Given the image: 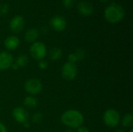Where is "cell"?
<instances>
[{
	"label": "cell",
	"instance_id": "cell-16",
	"mask_svg": "<svg viewBox=\"0 0 133 132\" xmlns=\"http://www.w3.org/2000/svg\"><path fill=\"white\" fill-rule=\"evenodd\" d=\"M122 124L125 128H132L133 125V116L132 114H126L122 120Z\"/></svg>",
	"mask_w": 133,
	"mask_h": 132
},
{
	"label": "cell",
	"instance_id": "cell-6",
	"mask_svg": "<svg viewBox=\"0 0 133 132\" xmlns=\"http://www.w3.org/2000/svg\"><path fill=\"white\" fill-rule=\"evenodd\" d=\"M77 66L74 63L66 62L62 67V76L67 81L73 80L77 75Z\"/></svg>",
	"mask_w": 133,
	"mask_h": 132
},
{
	"label": "cell",
	"instance_id": "cell-17",
	"mask_svg": "<svg viewBox=\"0 0 133 132\" xmlns=\"http://www.w3.org/2000/svg\"><path fill=\"white\" fill-rule=\"evenodd\" d=\"M18 66L19 68L21 67V68H23L25 66H26V65L28 64V58L26 55L25 54H21V55H19L16 60V62H15Z\"/></svg>",
	"mask_w": 133,
	"mask_h": 132
},
{
	"label": "cell",
	"instance_id": "cell-9",
	"mask_svg": "<svg viewBox=\"0 0 133 132\" xmlns=\"http://www.w3.org/2000/svg\"><path fill=\"white\" fill-rule=\"evenodd\" d=\"M12 114L14 120L19 124H24L25 122L28 121V118H29L28 112L23 107H18L14 108L12 112Z\"/></svg>",
	"mask_w": 133,
	"mask_h": 132
},
{
	"label": "cell",
	"instance_id": "cell-30",
	"mask_svg": "<svg viewBox=\"0 0 133 132\" xmlns=\"http://www.w3.org/2000/svg\"><path fill=\"white\" fill-rule=\"evenodd\" d=\"M116 132H125L124 131H122V130H118V131H117Z\"/></svg>",
	"mask_w": 133,
	"mask_h": 132
},
{
	"label": "cell",
	"instance_id": "cell-28",
	"mask_svg": "<svg viewBox=\"0 0 133 132\" xmlns=\"http://www.w3.org/2000/svg\"><path fill=\"white\" fill-rule=\"evenodd\" d=\"M64 132H75L74 131H72V130H70V129H69V130H66V131H65Z\"/></svg>",
	"mask_w": 133,
	"mask_h": 132
},
{
	"label": "cell",
	"instance_id": "cell-23",
	"mask_svg": "<svg viewBox=\"0 0 133 132\" xmlns=\"http://www.w3.org/2000/svg\"><path fill=\"white\" fill-rule=\"evenodd\" d=\"M68 60H69V62L74 63V64H76V62L78 61H77V58H76V55H75L74 53H72V54H70L69 55Z\"/></svg>",
	"mask_w": 133,
	"mask_h": 132
},
{
	"label": "cell",
	"instance_id": "cell-3",
	"mask_svg": "<svg viewBox=\"0 0 133 132\" xmlns=\"http://www.w3.org/2000/svg\"><path fill=\"white\" fill-rule=\"evenodd\" d=\"M103 121L108 127L115 128L120 123V114L115 109H108L103 115Z\"/></svg>",
	"mask_w": 133,
	"mask_h": 132
},
{
	"label": "cell",
	"instance_id": "cell-12",
	"mask_svg": "<svg viewBox=\"0 0 133 132\" xmlns=\"http://www.w3.org/2000/svg\"><path fill=\"white\" fill-rule=\"evenodd\" d=\"M19 45V40L16 36H9L5 38L4 41L5 47L9 51H13L16 49Z\"/></svg>",
	"mask_w": 133,
	"mask_h": 132
},
{
	"label": "cell",
	"instance_id": "cell-18",
	"mask_svg": "<svg viewBox=\"0 0 133 132\" xmlns=\"http://www.w3.org/2000/svg\"><path fill=\"white\" fill-rule=\"evenodd\" d=\"M76 58H77V61H80V60H83L85 57V51L83 50V49H77L75 52H74Z\"/></svg>",
	"mask_w": 133,
	"mask_h": 132
},
{
	"label": "cell",
	"instance_id": "cell-22",
	"mask_svg": "<svg viewBox=\"0 0 133 132\" xmlns=\"http://www.w3.org/2000/svg\"><path fill=\"white\" fill-rule=\"evenodd\" d=\"M38 67L42 69V70H44L48 68V62L44 60H41L38 63Z\"/></svg>",
	"mask_w": 133,
	"mask_h": 132
},
{
	"label": "cell",
	"instance_id": "cell-13",
	"mask_svg": "<svg viewBox=\"0 0 133 132\" xmlns=\"http://www.w3.org/2000/svg\"><path fill=\"white\" fill-rule=\"evenodd\" d=\"M39 33L38 30L35 28H30L27 30V31L25 33V40L29 43H34L36 40L38 38Z\"/></svg>",
	"mask_w": 133,
	"mask_h": 132
},
{
	"label": "cell",
	"instance_id": "cell-5",
	"mask_svg": "<svg viewBox=\"0 0 133 132\" xmlns=\"http://www.w3.org/2000/svg\"><path fill=\"white\" fill-rule=\"evenodd\" d=\"M41 82L37 79H30L24 83V89L30 95H37L42 90Z\"/></svg>",
	"mask_w": 133,
	"mask_h": 132
},
{
	"label": "cell",
	"instance_id": "cell-26",
	"mask_svg": "<svg viewBox=\"0 0 133 132\" xmlns=\"http://www.w3.org/2000/svg\"><path fill=\"white\" fill-rule=\"evenodd\" d=\"M10 68H12V69H14V70H17V69L19 68V66H18L16 63H12Z\"/></svg>",
	"mask_w": 133,
	"mask_h": 132
},
{
	"label": "cell",
	"instance_id": "cell-7",
	"mask_svg": "<svg viewBox=\"0 0 133 132\" xmlns=\"http://www.w3.org/2000/svg\"><path fill=\"white\" fill-rule=\"evenodd\" d=\"M25 25L24 19L20 15H16L14 17L12 18V19L9 22V28L12 30V32L18 33L21 32Z\"/></svg>",
	"mask_w": 133,
	"mask_h": 132
},
{
	"label": "cell",
	"instance_id": "cell-8",
	"mask_svg": "<svg viewBox=\"0 0 133 132\" xmlns=\"http://www.w3.org/2000/svg\"><path fill=\"white\" fill-rule=\"evenodd\" d=\"M49 23L51 27L57 32H62L66 28V20L61 16H53L50 19Z\"/></svg>",
	"mask_w": 133,
	"mask_h": 132
},
{
	"label": "cell",
	"instance_id": "cell-31",
	"mask_svg": "<svg viewBox=\"0 0 133 132\" xmlns=\"http://www.w3.org/2000/svg\"><path fill=\"white\" fill-rule=\"evenodd\" d=\"M129 132H133V130H132V129H131V130L129 131Z\"/></svg>",
	"mask_w": 133,
	"mask_h": 132
},
{
	"label": "cell",
	"instance_id": "cell-15",
	"mask_svg": "<svg viewBox=\"0 0 133 132\" xmlns=\"http://www.w3.org/2000/svg\"><path fill=\"white\" fill-rule=\"evenodd\" d=\"M23 104L25 107L33 109L37 106V100L35 97L31 96H26L23 100Z\"/></svg>",
	"mask_w": 133,
	"mask_h": 132
},
{
	"label": "cell",
	"instance_id": "cell-4",
	"mask_svg": "<svg viewBox=\"0 0 133 132\" xmlns=\"http://www.w3.org/2000/svg\"><path fill=\"white\" fill-rule=\"evenodd\" d=\"M30 54L36 60H43L47 54V47L44 43L35 41L30 47Z\"/></svg>",
	"mask_w": 133,
	"mask_h": 132
},
{
	"label": "cell",
	"instance_id": "cell-2",
	"mask_svg": "<svg viewBox=\"0 0 133 132\" xmlns=\"http://www.w3.org/2000/svg\"><path fill=\"white\" fill-rule=\"evenodd\" d=\"M125 16V10L122 6L116 3L108 5L104 10V18L110 23H118Z\"/></svg>",
	"mask_w": 133,
	"mask_h": 132
},
{
	"label": "cell",
	"instance_id": "cell-29",
	"mask_svg": "<svg viewBox=\"0 0 133 132\" xmlns=\"http://www.w3.org/2000/svg\"><path fill=\"white\" fill-rule=\"evenodd\" d=\"M101 2H108V0H101Z\"/></svg>",
	"mask_w": 133,
	"mask_h": 132
},
{
	"label": "cell",
	"instance_id": "cell-14",
	"mask_svg": "<svg viewBox=\"0 0 133 132\" xmlns=\"http://www.w3.org/2000/svg\"><path fill=\"white\" fill-rule=\"evenodd\" d=\"M62 56V51L61 48H58V47H54L51 49L49 52V57L51 60H53V61H57L60 59Z\"/></svg>",
	"mask_w": 133,
	"mask_h": 132
},
{
	"label": "cell",
	"instance_id": "cell-10",
	"mask_svg": "<svg viewBox=\"0 0 133 132\" xmlns=\"http://www.w3.org/2000/svg\"><path fill=\"white\" fill-rule=\"evenodd\" d=\"M13 63L12 55L7 51L0 52V71H5L9 68Z\"/></svg>",
	"mask_w": 133,
	"mask_h": 132
},
{
	"label": "cell",
	"instance_id": "cell-20",
	"mask_svg": "<svg viewBox=\"0 0 133 132\" xmlns=\"http://www.w3.org/2000/svg\"><path fill=\"white\" fill-rule=\"evenodd\" d=\"M43 119V114L41 113H36L33 116V122L39 123Z\"/></svg>",
	"mask_w": 133,
	"mask_h": 132
},
{
	"label": "cell",
	"instance_id": "cell-21",
	"mask_svg": "<svg viewBox=\"0 0 133 132\" xmlns=\"http://www.w3.org/2000/svg\"><path fill=\"white\" fill-rule=\"evenodd\" d=\"M75 1L76 0H62V4L65 8L69 9V8L73 6V5L75 3Z\"/></svg>",
	"mask_w": 133,
	"mask_h": 132
},
{
	"label": "cell",
	"instance_id": "cell-11",
	"mask_svg": "<svg viewBox=\"0 0 133 132\" xmlns=\"http://www.w3.org/2000/svg\"><path fill=\"white\" fill-rule=\"evenodd\" d=\"M77 8H78L79 12L83 16H89L94 12L93 5H91V3L86 2V1L80 2Z\"/></svg>",
	"mask_w": 133,
	"mask_h": 132
},
{
	"label": "cell",
	"instance_id": "cell-27",
	"mask_svg": "<svg viewBox=\"0 0 133 132\" xmlns=\"http://www.w3.org/2000/svg\"><path fill=\"white\" fill-rule=\"evenodd\" d=\"M23 124H24V127H25V128H30V124L28 123V121L25 122Z\"/></svg>",
	"mask_w": 133,
	"mask_h": 132
},
{
	"label": "cell",
	"instance_id": "cell-24",
	"mask_svg": "<svg viewBox=\"0 0 133 132\" xmlns=\"http://www.w3.org/2000/svg\"><path fill=\"white\" fill-rule=\"evenodd\" d=\"M77 132H90V131H89V129H88L87 128L80 126L79 128H78Z\"/></svg>",
	"mask_w": 133,
	"mask_h": 132
},
{
	"label": "cell",
	"instance_id": "cell-19",
	"mask_svg": "<svg viewBox=\"0 0 133 132\" xmlns=\"http://www.w3.org/2000/svg\"><path fill=\"white\" fill-rule=\"evenodd\" d=\"M9 12V5L6 3L0 5V16L5 15Z\"/></svg>",
	"mask_w": 133,
	"mask_h": 132
},
{
	"label": "cell",
	"instance_id": "cell-1",
	"mask_svg": "<svg viewBox=\"0 0 133 132\" xmlns=\"http://www.w3.org/2000/svg\"><path fill=\"white\" fill-rule=\"evenodd\" d=\"M62 123L72 128H78L82 126L84 117L81 112L76 110H69L65 111L61 117Z\"/></svg>",
	"mask_w": 133,
	"mask_h": 132
},
{
	"label": "cell",
	"instance_id": "cell-25",
	"mask_svg": "<svg viewBox=\"0 0 133 132\" xmlns=\"http://www.w3.org/2000/svg\"><path fill=\"white\" fill-rule=\"evenodd\" d=\"M0 132H7L6 127L1 122H0Z\"/></svg>",
	"mask_w": 133,
	"mask_h": 132
}]
</instances>
